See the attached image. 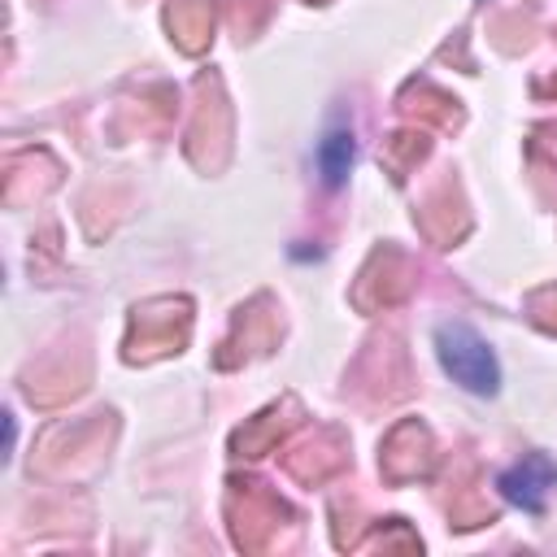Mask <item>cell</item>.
Returning a JSON list of instances; mask_svg holds the SVG:
<instances>
[{"instance_id":"obj_1","label":"cell","mask_w":557,"mask_h":557,"mask_svg":"<svg viewBox=\"0 0 557 557\" xmlns=\"http://www.w3.org/2000/svg\"><path fill=\"white\" fill-rule=\"evenodd\" d=\"M435 357L444 366V374L474 392V396H496L500 392V361L487 348V339L466 326V322H440L435 326Z\"/></svg>"},{"instance_id":"obj_3","label":"cell","mask_w":557,"mask_h":557,"mask_svg":"<svg viewBox=\"0 0 557 557\" xmlns=\"http://www.w3.org/2000/svg\"><path fill=\"white\" fill-rule=\"evenodd\" d=\"M352 157H357V144H352V131L348 126H331L318 144V170H322V183L326 187H339L352 170Z\"/></svg>"},{"instance_id":"obj_2","label":"cell","mask_w":557,"mask_h":557,"mask_svg":"<svg viewBox=\"0 0 557 557\" xmlns=\"http://www.w3.org/2000/svg\"><path fill=\"white\" fill-rule=\"evenodd\" d=\"M500 496L527 513H544L548 505V492L557 487V461L548 453H527L522 461H513L500 479H496Z\"/></svg>"}]
</instances>
